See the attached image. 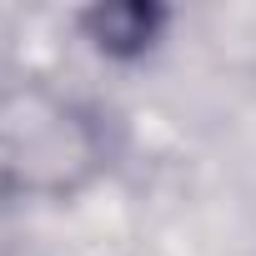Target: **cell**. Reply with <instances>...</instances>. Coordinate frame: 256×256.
Returning a JSON list of instances; mask_svg holds the SVG:
<instances>
[{"instance_id": "7a4b0ae2", "label": "cell", "mask_w": 256, "mask_h": 256, "mask_svg": "<svg viewBox=\"0 0 256 256\" xmlns=\"http://www.w3.org/2000/svg\"><path fill=\"white\" fill-rule=\"evenodd\" d=\"M171 26L166 6H151V0H110V6H90L80 10V36L110 56V60H141L161 46Z\"/></svg>"}, {"instance_id": "6da1fadb", "label": "cell", "mask_w": 256, "mask_h": 256, "mask_svg": "<svg viewBox=\"0 0 256 256\" xmlns=\"http://www.w3.org/2000/svg\"><path fill=\"white\" fill-rule=\"evenodd\" d=\"M106 166V136L90 110L30 100L6 131V186L26 196H70Z\"/></svg>"}]
</instances>
